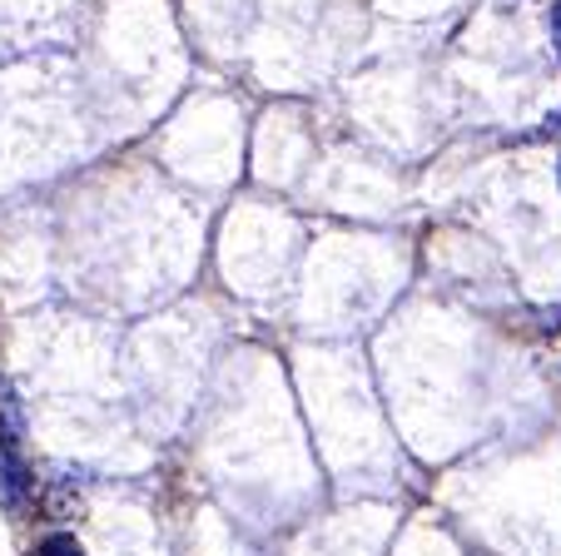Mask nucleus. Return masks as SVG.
Returning <instances> with one entry per match:
<instances>
[{
  "label": "nucleus",
  "mask_w": 561,
  "mask_h": 556,
  "mask_svg": "<svg viewBox=\"0 0 561 556\" xmlns=\"http://www.w3.org/2000/svg\"><path fill=\"white\" fill-rule=\"evenodd\" d=\"M0 452H25V408L11 378H0Z\"/></svg>",
  "instance_id": "nucleus-1"
},
{
  "label": "nucleus",
  "mask_w": 561,
  "mask_h": 556,
  "mask_svg": "<svg viewBox=\"0 0 561 556\" xmlns=\"http://www.w3.org/2000/svg\"><path fill=\"white\" fill-rule=\"evenodd\" d=\"M35 556H85V546L75 542L70 532H55V536H45V542L35 546Z\"/></svg>",
  "instance_id": "nucleus-2"
},
{
  "label": "nucleus",
  "mask_w": 561,
  "mask_h": 556,
  "mask_svg": "<svg viewBox=\"0 0 561 556\" xmlns=\"http://www.w3.org/2000/svg\"><path fill=\"white\" fill-rule=\"evenodd\" d=\"M551 41H557V55H561V0L551 5Z\"/></svg>",
  "instance_id": "nucleus-3"
},
{
  "label": "nucleus",
  "mask_w": 561,
  "mask_h": 556,
  "mask_svg": "<svg viewBox=\"0 0 561 556\" xmlns=\"http://www.w3.org/2000/svg\"><path fill=\"white\" fill-rule=\"evenodd\" d=\"M557 179H561V164H557Z\"/></svg>",
  "instance_id": "nucleus-4"
}]
</instances>
